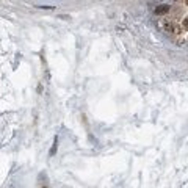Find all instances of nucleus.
I'll return each instance as SVG.
<instances>
[{"label": "nucleus", "mask_w": 188, "mask_h": 188, "mask_svg": "<svg viewBox=\"0 0 188 188\" xmlns=\"http://www.w3.org/2000/svg\"><path fill=\"white\" fill-rule=\"evenodd\" d=\"M158 25L177 44L188 43V0L171 5L168 14L160 17Z\"/></svg>", "instance_id": "1"}]
</instances>
